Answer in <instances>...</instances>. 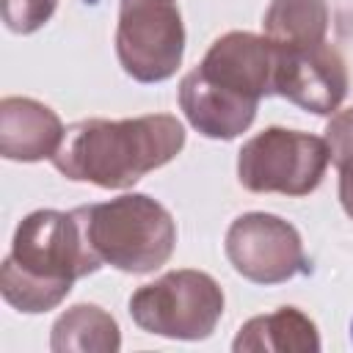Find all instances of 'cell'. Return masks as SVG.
Listing matches in <instances>:
<instances>
[{
    "mask_svg": "<svg viewBox=\"0 0 353 353\" xmlns=\"http://www.w3.org/2000/svg\"><path fill=\"white\" fill-rule=\"evenodd\" d=\"M185 146V127L171 113L138 119H83L72 124L52 154V165L72 182L121 190L143 174L171 163Z\"/></svg>",
    "mask_w": 353,
    "mask_h": 353,
    "instance_id": "1",
    "label": "cell"
},
{
    "mask_svg": "<svg viewBox=\"0 0 353 353\" xmlns=\"http://www.w3.org/2000/svg\"><path fill=\"white\" fill-rule=\"evenodd\" d=\"M99 268L77 210H36L14 232L11 254L0 268V292L14 309L39 314L55 309L77 279Z\"/></svg>",
    "mask_w": 353,
    "mask_h": 353,
    "instance_id": "2",
    "label": "cell"
},
{
    "mask_svg": "<svg viewBox=\"0 0 353 353\" xmlns=\"http://www.w3.org/2000/svg\"><path fill=\"white\" fill-rule=\"evenodd\" d=\"M88 248L102 265L124 273H152L176 245L171 212L146 193H127L102 204L77 207Z\"/></svg>",
    "mask_w": 353,
    "mask_h": 353,
    "instance_id": "3",
    "label": "cell"
},
{
    "mask_svg": "<svg viewBox=\"0 0 353 353\" xmlns=\"http://www.w3.org/2000/svg\"><path fill=\"white\" fill-rule=\"evenodd\" d=\"M130 314L146 334L207 339L223 314V290L201 270H171L132 292Z\"/></svg>",
    "mask_w": 353,
    "mask_h": 353,
    "instance_id": "4",
    "label": "cell"
},
{
    "mask_svg": "<svg viewBox=\"0 0 353 353\" xmlns=\"http://www.w3.org/2000/svg\"><path fill=\"white\" fill-rule=\"evenodd\" d=\"M331 163L325 138L268 127L248 138L237 154V179L251 193L306 196L320 182Z\"/></svg>",
    "mask_w": 353,
    "mask_h": 353,
    "instance_id": "5",
    "label": "cell"
},
{
    "mask_svg": "<svg viewBox=\"0 0 353 353\" xmlns=\"http://www.w3.org/2000/svg\"><path fill=\"white\" fill-rule=\"evenodd\" d=\"M185 52L182 14L174 0H121L116 25V55L138 83L174 77Z\"/></svg>",
    "mask_w": 353,
    "mask_h": 353,
    "instance_id": "6",
    "label": "cell"
},
{
    "mask_svg": "<svg viewBox=\"0 0 353 353\" xmlns=\"http://www.w3.org/2000/svg\"><path fill=\"white\" fill-rule=\"evenodd\" d=\"M226 259L254 284H281L309 273L301 234L270 212H245L226 232Z\"/></svg>",
    "mask_w": 353,
    "mask_h": 353,
    "instance_id": "7",
    "label": "cell"
},
{
    "mask_svg": "<svg viewBox=\"0 0 353 353\" xmlns=\"http://www.w3.org/2000/svg\"><path fill=\"white\" fill-rule=\"evenodd\" d=\"M273 91L317 116L334 113L347 94V69L334 44L276 47Z\"/></svg>",
    "mask_w": 353,
    "mask_h": 353,
    "instance_id": "8",
    "label": "cell"
},
{
    "mask_svg": "<svg viewBox=\"0 0 353 353\" xmlns=\"http://www.w3.org/2000/svg\"><path fill=\"white\" fill-rule=\"evenodd\" d=\"M196 69L218 88L254 102L268 94H276V44L268 36L232 30L212 41Z\"/></svg>",
    "mask_w": 353,
    "mask_h": 353,
    "instance_id": "9",
    "label": "cell"
},
{
    "mask_svg": "<svg viewBox=\"0 0 353 353\" xmlns=\"http://www.w3.org/2000/svg\"><path fill=\"white\" fill-rule=\"evenodd\" d=\"M179 108L193 130L215 141H232L245 132L259 102L237 97L210 83L199 69H190L179 83Z\"/></svg>",
    "mask_w": 353,
    "mask_h": 353,
    "instance_id": "10",
    "label": "cell"
},
{
    "mask_svg": "<svg viewBox=\"0 0 353 353\" xmlns=\"http://www.w3.org/2000/svg\"><path fill=\"white\" fill-rule=\"evenodd\" d=\"M66 130L58 113L30 97H3L0 102V154L6 160L36 163L52 157Z\"/></svg>",
    "mask_w": 353,
    "mask_h": 353,
    "instance_id": "11",
    "label": "cell"
},
{
    "mask_svg": "<svg viewBox=\"0 0 353 353\" xmlns=\"http://www.w3.org/2000/svg\"><path fill=\"white\" fill-rule=\"evenodd\" d=\"M234 353H317L320 336L314 323L295 306H281L270 314L251 317L232 342Z\"/></svg>",
    "mask_w": 353,
    "mask_h": 353,
    "instance_id": "12",
    "label": "cell"
},
{
    "mask_svg": "<svg viewBox=\"0 0 353 353\" xmlns=\"http://www.w3.org/2000/svg\"><path fill=\"white\" fill-rule=\"evenodd\" d=\"M50 347L55 353H116L121 347V334L105 309L77 303L55 320Z\"/></svg>",
    "mask_w": 353,
    "mask_h": 353,
    "instance_id": "13",
    "label": "cell"
},
{
    "mask_svg": "<svg viewBox=\"0 0 353 353\" xmlns=\"http://www.w3.org/2000/svg\"><path fill=\"white\" fill-rule=\"evenodd\" d=\"M265 36L276 47H303L325 41L328 3L325 0H270L265 11Z\"/></svg>",
    "mask_w": 353,
    "mask_h": 353,
    "instance_id": "14",
    "label": "cell"
},
{
    "mask_svg": "<svg viewBox=\"0 0 353 353\" xmlns=\"http://www.w3.org/2000/svg\"><path fill=\"white\" fill-rule=\"evenodd\" d=\"M58 0H3V22L11 33H33L52 14Z\"/></svg>",
    "mask_w": 353,
    "mask_h": 353,
    "instance_id": "15",
    "label": "cell"
},
{
    "mask_svg": "<svg viewBox=\"0 0 353 353\" xmlns=\"http://www.w3.org/2000/svg\"><path fill=\"white\" fill-rule=\"evenodd\" d=\"M325 143L331 152V163L339 168L353 160V108L334 113L325 127Z\"/></svg>",
    "mask_w": 353,
    "mask_h": 353,
    "instance_id": "16",
    "label": "cell"
},
{
    "mask_svg": "<svg viewBox=\"0 0 353 353\" xmlns=\"http://www.w3.org/2000/svg\"><path fill=\"white\" fill-rule=\"evenodd\" d=\"M339 201L342 210L353 218V160L339 165Z\"/></svg>",
    "mask_w": 353,
    "mask_h": 353,
    "instance_id": "17",
    "label": "cell"
},
{
    "mask_svg": "<svg viewBox=\"0 0 353 353\" xmlns=\"http://www.w3.org/2000/svg\"><path fill=\"white\" fill-rule=\"evenodd\" d=\"M350 334H353V331H350Z\"/></svg>",
    "mask_w": 353,
    "mask_h": 353,
    "instance_id": "18",
    "label": "cell"
}]
</instances>
